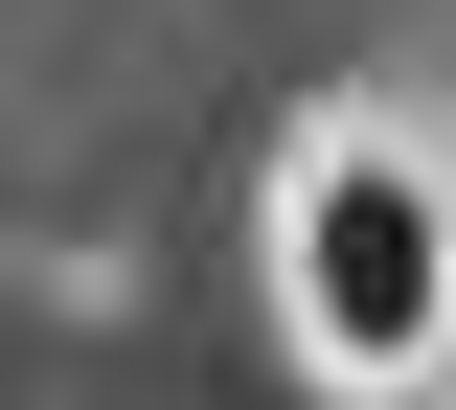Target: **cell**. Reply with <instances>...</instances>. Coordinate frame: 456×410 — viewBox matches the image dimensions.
I'll return each mask as SVG.
<instances>
[{
  "label": "cell",
  "instance_id": "obj_1",
  "mask_svg": "<svg viewBox=\"0 0 456 410\" xmlns=\"http://www.w3.org/2000/svg\"><path fill=\"white\" fill-rule=\"evenodd\" d=\"M274 319L320 388H434L456 342V205L411 137H320V160L274 182Z\"/></svg>",
  "mask_w": 456,
  "mask_h": 410
}]
</instances>
